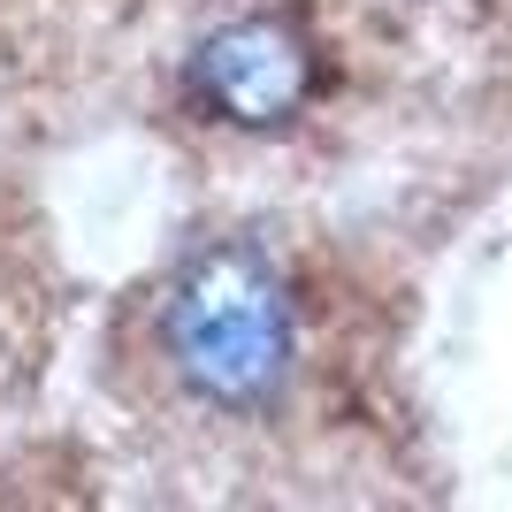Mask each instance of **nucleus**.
Returning <instances> with one entry per match:
<instances>
[{
    "mask_svg": "<svg viewBox=\"0 0 512 512\" xmlns=\"http://www.w3.org/2000/svg\"><path fill=\"white\" fill-rule=\"evenodd\" d=\"M184 85H192V107L214 115V123L230 130H268L299 123L306 107L321 92V54L306 39L299 16H276V8H260V16H237L222 31H207L184 69Z\"/></svg>",
    "mask_w": 512,
    "mask_h": 512,
    "instance_id": "f03ea898",
    "label": "nucleus"
},
{
    "mask_svg": "<svg viewBox=\"0 0 512 512\" xmlns=\"http://www.w3.org/2000/svg\"><path fill=\"white\" fill-rule=\"evenodd\" d=\"M176 383L214 413L276 406L299 375V299L260 245H207L176 268L161 306Z\"/></svg>",
    "mask_w": 512,
    "mask_h": 512,
    "instance_id": "f257e3e1",
    "label": "nucleus"
}]
</instances>
